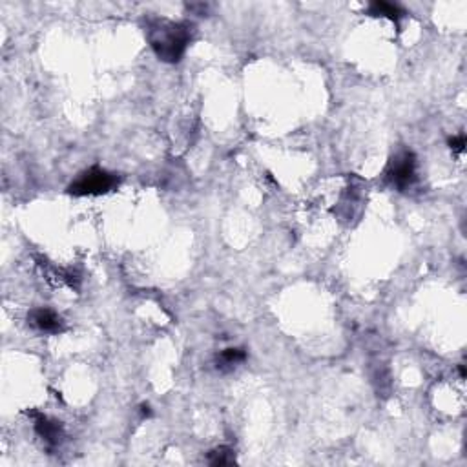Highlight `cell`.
I'll return each instance as SVG.
<instances>
[{
  "label": "cell",
  "mask_w": 467,
  "mask_h": 467,
  "mask_svg": "<svg viewBox=\"0 0 467 467\" xmlns=\"http://www.w3.org/2000/svg\"><path fill=\"white\" fill-rule=\"evenodd\" d=\"M194 26L188 22H173L168 18L154 17L146 22V39L150 48L163 63H179L190 46Z\"/></svg>",
  "instance_id": "6da1fadb"
},
{
  "label": "cell",
  "mask_w": 467,
  "mask_h": 467,
  "mask_svg": "<svg viewBox=\"0 0 467 467\" xmlns=\"http://www.w3.org/2000/svg\"><path fill=\"white\" fill-rule=\"evenodd\" d=\"M119 185V179L115 173L108 172L105 168L91 166L90 170L82 172L81 176L68 186V192L77 197L84 195H103L108 194Z\"/></svg>",
  "instance_id": "7a4b0ae2"
},
{
  "label": "cell",
  "mask_w": 467,
  "mask_h": 467,
  "mask_svg": "<svg viewBox=\"0 0 467 467\" xmlns=\"http://www.w3.org/2000/svg\"><path fill=\"white\" fill-rule=\"evenodd\" d=\"M387 179L400 190L413 185L416 179V155L413 152H400L395 155L387 168Z\"/></svg>",
  "instance_id": "3957f363"
},
{
  "label": "cell",
  "mask_w": 467,
  "mask_h": 467,
  "mask_svg": "<svg viewBox=\"0 0 467 467\" xmlns=\"http://www.w3.org/2000/svg\"><path fill=\"white\" fill-rule=\"evenodd\" d=\"M32 416L35 418L37 435L41 436L42 440L50 445V447H57V445H59L64 438L63 423L57 422V420H53V418L46 416V414L32 413Z\"/></svg>",
  "instance_id": "277c9868"
},
{
  "label": "cell",
  "mask_w": 467,
  "mask_h": 467,
  "mask_svg": "<svg viewBox=\"0 0 467 467\" xmlns=\"http://www.w3.org/2000/svg\"><path fill=\"white\" fill-rule=\"evenodd\" d=\"M27 320L32 322V325L35 329H39L41 332H50V334H57L64 329L63 317L57 313H53L51 309H35L29 313Z\"/></svg>",
  "instance_id": "5b68a950"
},
{
  "label": "cell",
  "mask_w": 467,
  "mask_h": 467,
  "mask_svg": "<svg viewBox=\"0 0 467 467\" xmlns=\"http://www.w3.org/2000/svg\"><path fill=\"white\" fill-rule=\"evenodd\" d=\"M246 360V350L241 349V347H230V349H225L218 354L216 358V367L219 371L227 372L236 369L239 363H243Z\"/></svg>",
  "instance_id": "8992f818"
},
{
  "label": "cell",
  "mask_w": 467,
  "mask_h": 467,
  "mask_svg": "<svg viewBox=\"0 0 467 467\" xmlns=\"http://www.w3.org/2000/svg\"><path fill=\"white\" fill-rule=\"evenodd\" d=\"M367 13L372 15V17H387V18H390L393 22L398 24L400 18L405 15V11L396 4L383 2V0H376V2H372V4L369 6Z\"/></svg>",
  "instance_id": "52a82bcc"
},
{
  "label": "cell",
  "mask_w": 467,
  "mask_h": 467,
  "mask_svg": "<svg viewBox=\"0 0 467 467\" xmlns=\"http://www.w3.org/2000/svg\"><path fill=\"white\" fill-rule=\"evenodd\" d=\"M236 456H234V451L230 447H218L209 454V463L210 466H230L234 463Z\"/></svg>",
  "instance_id": "ba28073f"
},
{
  "label": "cell",
  "mask_w": 467,
  "mask_h": 467,
  "mask_svg": "<svg viewBox=\"0 0 467 467\" xmlns=\"http://www.w3.org/2000/svg\"><path fill=\"white\" fill-rule=\"evenodd\" d=\"M449 146L454 152H463L466 150V136H456L449 139Z\"/></svg>",
  "instance_id": "9c48e42d"
},
{
  "label": "cell",
  "mask_w": 467,
  "mask_h": 467,
  "mask_svg": "<svg viewBox=\"0 0 467 467\" xmlns=\"http://www.w3.org/2000/svg\"><path fill=\"white\" fill-rule=\"evenodd\" d=\"M139 411H141V416L143 418H150L152 416V409L148 404H143L141 407H139Z\"/></svg>",
  "instance_id": "30bf717a"
}]
</instances>
